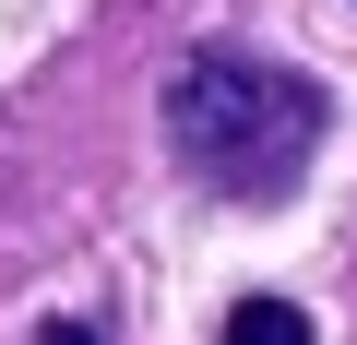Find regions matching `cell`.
Instances as JSON below:
<instances>
[{
  "label": "cell",
  "mask_w": 357,
  "mask_h": 345,
  "mask_svg": "<svg viewBox=\"0 0 357 345\" xmlns=\"http://www.w3.org/2000/svg\"><path fill=\"white\" fill-rule=\"evenodd\" d=\"M333 143V95L286 60L250 48H191L167 84V155L191 167L215 203H298V179Z\"/></svg>",
  "instance_id": "cell-1"
},
{
  "label": "cell",
  "mask_w": 357,
  "mask_h": 345,
  "mask_svg": "<svg viewBox=\"0 0 357 345\" xmlns=\"http://www.w3.org/2000/svg\"><path fill=\"white\" fill-rule=\"evenodd\" d=\"M215 345H321V321H310V309H298V298H238V309H227V333H215Z\"/></svg>",
  "instance_id": "cell-2"
},
{
  "label": "cell",
  "mask_w": 357,
  "mask_h": 345,
  "mask_svg": "<svg viewBox=\"0 0 357 345\" xmlns=\"http://www.w3.org/2000/svg\"><path fill=\"white\" fill-rule=\"evenodd\" d=\"M24 345H107V333H96V321H36Z\"/></svg>",
  "instance_id": "cell-3"
}]
</instances>
